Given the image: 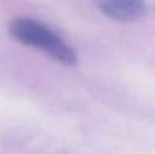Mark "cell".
<instances>
[{"label": "cell", "instance_id": "7a4b0ae2", "mask_svg": "<svg viewBox=\"0 0 155 154\" xmlns=\"http://www.w3.org/2000/svg\"><path fill=\"white\" fill-rule=\"evenodd\" d=\"M98 7L113 21L134 22L146 14V0H98Z\"/></svg>", "mask_w": 155, "mask_h": 154}, {"label": "cell", "instance_id": "6da1fadb", "mask_svg": "<svg viewBox=\"0 0 155 154\" xmlns=\"http://www.w3.org/2000/svg\"><path fill=\"white\" fill-rule=\"evenodd\" d=\"M10 33L19 42L42 49L64 64L76 63V52L40 22L26 18L14 19L10 25Z\"/></svg>", "mask_w": 155, "mask_h": 154}]
</instances>
